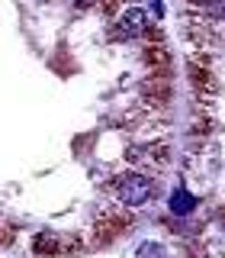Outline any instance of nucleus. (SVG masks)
Returning a JSON list of instances; mask_svg holds the SVG:
<instances>
[{
    "mask_svg": "<svg viewBox=\"0 0 225 258\" xmlns=\"http://www.w3.org/2000/svg\"><path fill=\"white\" fill-rule=\"evenodd\" d=\"M151 13H155V16H164V7H161V0H151Z\"/></svg>",
    "mask_w": 225,
    "mask_h": 258,
    "instance_id": "6",
    "label": "nucleus"
},
{
    "mask_svg": "<svg viewBox=\"0 0 225 258\" xmlns=\"http://www.w3.org/2000/svg\"><path fill=\"white\" fill-rule=\"evenodd\" d=\"M193 207H196V197H193L190 190L177 187V190L171 194V213H177V216H187Z\"/></svg>",
    "mask_w": 225,
    "mask_h": 258,
    "instance_id": "3",
    "label": "nucleus"
},
{
    "mask_svg": "<svg viewBox=\"0 0 225 258\" xmlns=\"http://www.w3.org/2000/svg\"><path fill=\"white\" fill-rule=\"evenodd\" d=\"M135 258H164V248H161L158 242H142V245L135 248Z\"/></svg>",
    "mask_w": 225,
    "mask_h": 258,
    "instance_id": "4",
    "label": "nucleus"
},
{
    "mask_svg": "<svg viewBox=\"0 0 225 258\" xmlns=\"http://www.w3.org/2000/svg\"><path fill=\"white\" fill-rule=\"evenodd\" d=\"M116 194H119V200H123L126 207H142L145 200L155 194V187H151V181L142 177V174H123L116 181Z\"/></svg>",
    "mask_w": 225,
    "mask_h": 258,
    "instance_id": "1",
    "label": "nucleus"
},
{
    "mask_svg": "<svg viewBox=\"0 0 225 258\" xmlns=\"http://www.w3.org/2000/svg\"><path fill=\"white\" fill-rule=\"evenodd\" d=\"M203 10H206L209 16H219V20H222V16H225V0H206Z\"/></svg>",
    "mask_w": 225,
    "mask_h": 258,
    "instance_id": "5",
    "label": "nucleus"
},
{
    "mask_svg": "<svg viewBox=\"0 0 225 258\" xmlns=\"http://www.w3.org/2000/svg\"><path fill=\"white\" fill-rule=\"evenodd\" d=\"M77 4H93V0H77Z\"/></svg>",
    "mask_w": 225,
    "mask_h": 258,
    "instance_id": "7",
    "label": "nucleus"
},
{
    "mask_svg": "<svg viewBox=\"0 0 225 258\" xmlns=\"http://www.w3.org/2000/svg\"><path fill=\"white\" fill-rule=\"evenodd\" d=\"M145 10L142 7H129V10L123 13V20H119V26H123V32H129V36H135V32L145 29Z\"/></svg>",
    "mask_w": 225,
    "mask_h": 258,
    "instance_id": "2",
    "label": "nucleus"
}]
</instances>
